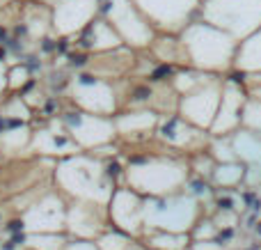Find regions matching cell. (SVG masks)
<instances>
[{
	"label": "cell",
	"instance_id": "1",
	"mask_svg": "<svg viewBox=\"0 0 261 250\" xmlns=\"http://www.w3.org/2000/svg\"><path fill=\"white\" fill-rule=\"evenodd\" d=\"M188 179V156L172 154L163 147H158V152L130 154L126 161V170H124V186H128L130 191H135L142 197H165L181 193Z\"/></svg>",
	"mask_w": 261,
	"mask_h": 250
},
{
	"label": "cell",
	"instance_id": "2",
	"mask_svg": "<svg viewBox=\"0 0 261 250\" xmlns=\"http://www.w3.org/2000/svg\"><path fill=\"white\" fill-rule=\"evenodd\" d=\"M55 191L69 202H92L108 207L115 193V184L106 174L103 159L90 152H81L62 159L53 168Z\"/></svg>",
	"mask_w": 261,
	"mask_h": 250
},
{
	"label": "cell",
	"instance_id": "3",
	"mask_svg": "<svg viewBox=\"0 0 261 250\" xmlns=\"http://www.w3.org/2000/svg\"><path fill=\"white\" fill-rule=\"evenodd\" d=\"M179 39L184 44L188 67L213 76H227L234 69L239 41L227 32L204 23L202 18H195L179 35Z\"/></svg>",
	"mask_w": 261,
	"mask_h": 250
},
{
	"label": "cell",
	"instance_id": "4",
	"mask_svg": "<svg viewBox=\"0 0 261 250\" xmlns=\"http://www.w3.org/2000/svg\"><path fill=\"white\" fill-rule=\"evenodd\" d=\"M144 230L172 234H190L204 216V207L188 191L165 197H144Z\"/></svg>",
	"mask_w": 261,
	"mask_h": 250
},
{
	"label": "cell",
	"instance_id": "5",
	"mask_svg": "<svg viewBox=\"0 0 261 250\" xmlns=\"http://www.w3.org/2000/svg\"><path fill=\"white\" fill-rule=\"evenodd\" d=\"M197 18L243 41L261 28V0H202Z\"/></svg>",
	"mask_w": 261,
	"mask_h": 250
},
{
	"label": "cell",
	"instance_id": "6",
	"mask_svg": "<svg viewBox=\"0 0 261 250\" xmlns=\"http://www.w3.org/2000/svg\"><path fill=\"white\" fill-rule=\"evenodd\" d=\"M69 101L73 108L101 117H115L122 110V94L113 81L99 78L90 71H76L67 85Z\"/></svg>",
	"mask_w": 261,
	"mask_h": 250
},
{
	"label": "cell",
	"instance_id": "7",
	"mask_svg": "<svg viewBox=\"0 0 261 250\" xmlns=\"http://www.w3.org/2000/svg\"><path fill=\"white\" fill-rule=\"evenodd\" d=\"M99 16L108 18L122 44L135 53L149 51L151 41L156 39V30L151 28V23L130 0H99Z\"/></svg>",
	"mask_w": 261,
	"mask_h": 250
},
{
	"label": "cell",
	"instance_id": "8",
	"mask_svg": "<svg viewBox=\"0 0 261 250\" xmlns=\"http://www.w3.org/2000/svg\"><path fill=\"white\" fill-rule=\"evenodd\" d=\"M58 122L69 131L73 142L78 145L81 152H94L110 147L117 142V131H115L113 117H101V115L83 113L78 108H67L58 115Z\"/></svg>",
	"mask_w": 261,
	"mask_h": 250
},
{
	"label": "cell",
	"instance_id": "9",
	"mask_svg": "<svg viewBox=\"0 0 261 250\" xmlns=\"http://www.w3.org/2000/svg\"><path fill=\"white\" fill-rule=\"evenodd\" d=\"M151 23L156 35L179 37L199 16L202 0H130Z\"/></svg>",
	"mask_w": 261,
	"mask_h": 250
},
{
	"label": "cell",
	"instance_id": "10",
	"mask_svg": "<svg viewBox=\"0 0 261 250\" xmlns=\"http://www.w3.org/2000/svg\"><path fill=\"white\" fill-rule=\"evenodd\" d=\"M67 197L58 191H44L21 209L23 234H60L67 228Z\"/></svg>",
	"mask_w": 261,
	"mask_h": 250
},
{
	"label": "cell",
	"instance_id": "11",
	"mask_svg": "<svg viewBox=\"0 0 261 250\" xmlns=\"http://www.w3.org/2000/svg\"><path fill=\"white\" fill-rule=\"evenodd\" d=\"M153 142L163 147L165 152L179 156H193L197 152L208 149L211 136L206 131H199L193 124H188L179 113L161 115L158 119L156 133H153Z\"/></svg>",
	"mask_w": 261,
	"mask_h": 250
},
{
	"label": "cell",
	"instance_id": "12",
	"mask_svg": "<svg viewBox=\"0 0 261 250\" xmlns=\"http://www.w3.org/2000/svg\"><path fill=\"white\" fill-rule=\"evenodd\" d=\"M222 99V76H213L204 83L202 87H197L195 92L186 96H179V108L176 113L186 119L188 124H193L199 131H211L213 122H216L218 108H220Z\"/></svg>",
	"mask_w": 261,
	"mask_h": 250
},
{
	"label": "cell",
	"instance_id": "13",
	"mask_svg": "<svg viewBox=\"0 0 261 250\" xmlns=\"http://www.w3.org/2000/svg\"><path fill=\"white\" fill-rule=\"evenodd\" d=\"M144 197L138 195L135 191H130L128 186H117L110 197L108 207V223L110 228L124 232L126 237L140 241L144 232Z\"/></svg>",
	"mask_w": 261,
	"mask_h": 250
},
{
	"label": "cell",
	"instance_id": "14",
	"mask_svg": "<svg viewBox=\"0 0 261 250\" xmlns=\"http://www.w3.org/2000/svg\"><path fill=\"white\" fill-rule=\"evenodd\" d=\"M96 16H99V0H60L50 9V28L58 39H73Z\"/></svg>",
	"mask_w": 261,
	"mask_h": 250
},
{
	"label": "cell",
	"instance_id": "15",
	"mask_svg": "<svg viewBox=\"0 0 261 250\" xmlns=\"http://www.w3.org/2000/svg\"><path fill=\"white\" fill-rule=\"evenodd\" d=\"M106 230H110L106 207L92 205V202H69L67 205V228H64V234L69 239L96 241Z\"/></svg>",
	"mask_w": 261,
	"mask_h": 250
},
{
	"label": "cell",
	"instance_id": "16",
	"mask_svg": "<svg viewBox=\"0 0 261 250\" xmlns=\"http://www.w3.org/2000/svg\"><path fill=\"white\" fill-rule=\"evenodd\" d=\"M248 87L245 85H236L229 83L222 76V99H220V108H218L216 122H213L208 136L211 138H225V136H234L241 127H243V113H245V104H248Z\"/></svg>",
	"mask_w": 261,
	"mask_h": 250
},
{
	"label": "cell",
	"instance_id": "17",
	"mask_svg": "<svg viewBox=\"0 0 261 250\" xmlns=\"http://www.w3.org/2000/svg\"><path fill=\"white\" fill-rule=\"evenodd\" d=\"M158 119H161V115L151 108L119 110L113 117L115 131H117V142H130V145L153 142V133H156Z\"/></svg>",
	"mask_w": 261,
	"mask_h": 250
},
{
	"label": "cell",
	"instance_id": "18",
	"mask_svg": "<svg viewBox=\"0 0 261 250\" xmlns=\"http://www.w3.org/2000/svg\"><path fill=\"white\" fill-rule=\"evenodd\" d=\"M30 152H35V154L50 159V161H62L73 154H81V149L73 142V138L69 136V131L62 124L58 127V122H53V119H50L48 127H41L32 131Z\"/></svg>",
	"mask_w": 261,
	"mask_h": 250
},
{
	"label": "cell",
	"instance_id": "19",
	"mask_svg": "<svg viewBox=\"0 0 261 250\" xmlns=\"http://www.w3.org/2000/svg\"><path fill=\"white\" fill-rule=\"evenodd\" d=\"M73 46L83 53H90V55H101V53H110L115 48H122V39L119 35L115 32V28L108 23V18L103 16H96L85 30L81 32L78 37H73Z\"/></svg>",
	"mask_w": 261,
	"mask_h": 250
},
{
	"label": "cell",
	"instance_id": "20",
	"mask_svg": "<svg viewBox=\"0 0 261 250\" xmlns=\"http://www.w3.org/2000/svg\"><path fill=\"white\" fill-rule=\"evenodd\" d=\"M30 142H32L30 124L14 122V119L5 117V129L0 131V156L16 159V156H21V152H30Z\"/></svg>",
	"mask_w": 261,
	"mask_h": 250
},
{
	"label": "cell",
	"instance_id": "21",
	"mask_svg": "<svg viewBox=\"0 0 261 250\" xmlns=\"http://www.w3.org/2000/svg\"><path fill=\"white\" fill-rule=\"evenodd\" d=\"M149 55L158 60L161 64H172V67H188L186 62L184 44L176 35H156V39L149 46Z\"/></svg>",
	"mask_w": 261,
	"mask_h": 250
},
{
	"label": "cell",
	"instance_id": "22",
	"mask_svg": "<svg viewBox=\"0 0 261 250\" xmlns=\"http://www.w3.org/2000/svg\"><path fill=\"white\" fill-rule=\"evenodd\" d=\"M234 69L248 73V76H261V28L248 39L239 41Z\"/></svg>",
	"mask_w": 261,
	"mask_h": 250
},
{
	"label": "cell",
	"instance_id": "23",
	"mask_svg": "<svg viewBox=\"0 0 261 250\" xmlns=\"http://www.w3.org/2000/svg\"><path fill=\"white\" fill-rule=\"evenodd\" d=\"M231 145H234L236 159L250 170H261V136L248 131V129H239L231 136Z\"/></svg>",
	"mask_w": 261,
	"mask_h": 250
},
{
	"label": "cell",
	"instance_id": "24",
	"mask_svg": "<svg viewBox=\"0 0 261 250\" xmlns=\"http://www.w3.org/2000/svg\"><path fill=\"white\" fill-rule=\"evenodd\" d=\"M245 174H248V165H243L241 161L216 163V170L208 182L216 191H236L241 184H245Z\"/></svg>",
	"mask_w": 261,
	"mask_h": 250
},
{
	"label": "cell",
	"instance_id": "25",
	"mask_svg": "<svg viewBox=\"0 0 261 250\" xmlns=\"http://www.w3.org/2000/svg\"><path fill=\"white\" fill-rule=\"evenodd\" d=\"M147 250H190V234H172V232H153L144 230L140 239Z\"/></svg>",
	"mask_w": 261,
	"mask_h": 250
},
{
	"label": "cell",
	"instance_id": "26",
	"mask_svg": "<svg viewBox=\"0 0 261 250\" xmlns=\"http://www.w3.org/2000/svg\"><path fill=\"white\" fill-rule=\"evenodd\" d=\"M18 243H23L28 250H64L69 243V237L64 232L60 234H14Z\"/></svg>",
	"mask_w": 261,
	"mask_h": 250
},
{
	"label": "cell",
	"instance_id": "27",
	"mask_svg": "<svg viewBox=\"0 0 261 250\" xmlns=\"http://www.w3.org/2000/svg\"><path fill=\"white\" fill-rule=\"evenodd\" d=\"M94 243L99 246V250H128L135 243V239L126 237V234L119 232V230L110 228V230H106Z\"/></svg>",
	"mask_w": 261,
	"mask_h": 250
},
{
	"label": "cell",
	"instance_id": "28",
	"mask_svg": "<svg viewBox=\"0 0 261 250\" xmlns=\"http://www.w3.org/2000/svg\"><path fill=\"white\" fill-rule=\"evenodd\" d=\"M208 154L216 159V163H231V161H239L236 159V154H234L231 136L211 138V142H208Z\"/></svg>",
	"mask_w": 261,
	"mask_h": 250
},
{
	"label": "cell",
	"instance_id": "29",
	"mask_svg": "<svg viewBox=\"0 0 261 250\" xmlns=\"http://www.w3.org/2000/svg\"><path fill=\"white\" fill-rule=\"evenodd\" d=\"M7 81H9V94H21V92L28 87V83L32 81V71L25 67V62L23 64H9Z\"/></svg>",
	"mask_w": 261,
	"mask_h": 250
},
{
	"label": "cell",
	"instance_id": "30",
	"mask_svg": "<svg viewBox=\"0 0 261 250\" xmlns=\"http://www.w3.org/2000/svg\"><path fill=\"white\" fill-rule=\"evenodd\" d=\"M218 234H220L218 225L213 223L211 216L204 214L202 218L197 220V225L190 230V241H216Z\"/></svg>",
	"mask_w": 261,
	"mask_h": 250
},
{
	"label": "cell",
	"instance_id": "31",
	"mask_svg": "<svg viewBox=\"0 0 261 250\" xmlns=\"http://www.w3.org/2000/svg\"><path fill=\"white\" fill-rule=\"evenodd\" d=\"M241 129H248V131L261 136V101L252 99V96L248 99V104H245V113H243V127Z\"/></svg>",
	"mask_w": 261,
	"mask_h": 250
},
{
	"label": "cell",
	"instance_id": "32",
	"mask_svg": "<svg viewBox=\"0 0 261 250\" xmlns=\"http://www.w3.org/2000/svg\"><path fill=\"white\" fill-rule=\"evenodd\" d=\"M7 73H9V64L7 60H0V101L9 94V81H7Z\"/></svg>",
	"mask_w": 261,
	"mask_h": 250
},
{
	"label": "cell",
	"instance_id": "33",
	"mask_svg": "<svg viewBox=\"0 0 261 250\" xmlns=\"http://www.w3.org/2000/svg\"><path fill=\"white\" fill-rule=\"evenodd\" d=\"M64 250H99V246H96L94 241H76V239H69Z\"/></svg>",
	"mask_w": 261,
	"mask_h": 250
},
{
	"label": "cell",
	"instance_id": "34",
	"mask_svg": "<svg viewBox=\"0 0 261 250\" xmlns=\"http://www.w3.org/2000/svg\"><path fill=\"white\" fill-rule=\"evenodd\" d=\"M0 250H28L25 246H23V243H18L16 241V239H7V241H5V243H0Z\"/></svg>",
	"mask_w": 261,
	"mask_h": 250
},
{
	"label": "cell",
	"instance_id": "35",
	"mask_svg": "<svg viewBox=\"0 0 261 250\" xmlns=\"http://www.w3.org/2000/svg\"><path fill=\"white\" fill-rule=\"evenodd\" d=\"M252 237L257 239V243H261V218H259L257 223L252 225Z\"/></svg>",
	"mask_w": 261,
	"mask_h": 250
},
{
	"label": "cell",
	"instance_id": "36",
	"mask_svg": "<svg viewBox=\"0 0 261 250\" xmlns=\"http://www.w3.org/2000/svg\"><path fill=\"white\" fill-rule=\"evenodd\" d=\"M128 250H147V248H144V246H142V243H140V241H135V243H133V246H130V248H128Z\"/></svg>",
	"mask_w": 261,
	"mask_h": 250
},
{
	"label": "cell",
	"instance_id": "37",
	"mask_svg": "<svg viewBox=\"0 0 261 250\" xmlns=\"http://www.w3.org/2000/svg\"><path fill=\"white\" fill-rule=\"evenodd\" d=\"M248 83H259L261 85V76H248Z\"/></svg>",
	"mask_w": 261,
	"mask_h": 250
},
{
	"label": "cell",
	"instance_id": "38",
	"mask_svg": "<svg viewBox=\"0 0 261 250\" xmlns=\"http://www.w3.org/2000/svg\"><path fill=\"white\" fill-rule=\"evenodd\" d=\"M14 3H23V5H28V3H37V0H14Z\"/></svg>",
	"mask_w": 261,
	"mask_h": 250
}]
</instances>
